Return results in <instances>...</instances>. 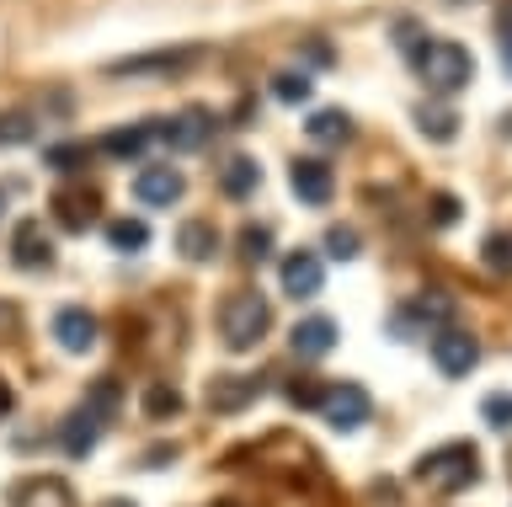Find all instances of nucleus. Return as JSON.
<instances>
[{"label": "nucleus", "instance_id": "25", "mask_svg": "<svg viewBox=\"0 0 512 507\" xmlns=\"http://www.w3.org/2000/svg\"><path fill=\"white\" fill-rule=\"evenodd\" d=\"M416 123H422V134L427 139H438V145H448V139H454V107H422V113H416Z\"/></svg>", "mask_w": 512, "mask_h": 507}, {"label": "nucleus", "instance_id": "19", "mask_svg": "<svg viewBox=\"0 0 512 507\" xmlns=\"http://www.w3.org/2000/svg\"><path fill=\"white\" fill-rule=\"evenodd\" d=\"M219 187H224V198H251L262 187V166L251 155H235V161L219 166Z\"/></svg>", "mask_w": 512, "mask_h": 507}, {"label": "nucleus", "instance_id": "20", "mask_svg": "<svg viewBox=\"0 0 512 507\" xmlns=\"http://www.w3.org/2000/svg\"><path fill=\"white\" fill-rule=\"evenodd\" d=\"M150 139H155V123H128V129L102 134V150H107V155H118V161H139Z\"/></svg>", "mask_w": 512, "mask_h": 507}, {"label": "nucleus", "instance_id": "17", "mask_svg": "<svg viewBox=\"0 0 512 507\" xmlns=\"http://www.w3.org/2000/svg\"><path fill=\"white\" fill-rule=\"evenodd\" d=\"M198 59V49H160V54H139V59H118L107 65V75H150V70H182Z\"/></svg>", "mask_w": 512, "mask_h": 507}, {"label": "nucleus", "instance_id": "34", "mask_svg": "<svg viewBox=\"0 0 512 507\" xmlns=\"http://www.w3.org/2000/svg\"><path fill=\"white\" fill-rule=\"evenodd\" d=\"M432 219H438V225H454V219H459V198L438 193V198H432Z\"/></svg>", "mask_w": 512, "mask_h": 507}, {"label": "nucleus", "instance_id": "9", "mask_svg": "<svg viewBox=\"0 0 512 507\" xmlns=\"http://www.w3.org/2000/svg\"><path fill=\"white\" fill-rule=\"evenodd\" d=\"M182 193H187V177L176 166H144L134 177V198L144 203V209H171Z\"/></svg>", "mask_w": 512, "mask_h": 507}, {"label": "nucleus", "instance_id": "26", "mask_svg": "<svg viewBox=\"0 0 512 507\" xmlns=\"http://www.w3.org/2000/svg\"><path fill=\"white\" fill-rule=\"evenodd\" d=\"M118 401H123V390H118V379H112V374H102V379L86 390V411H96V417H112V411H118Z\"/></svg>", "mask_w": 512, "mask_h": 507}, {"label": "nucleus", "instance_id": "36", "mask_svg": "<svg viewBox=\"0 0 512 507\" xmlns=\"http://www.w3.org/2000/svg\"><path fill=\"white\" fill-rule=\"evenodd\" d=\"M11 401H16V395H11V385H6V379H0V417L11 411Z\"/></svg>", "mask_w": 512, "mask_h": 507}, {"label": "nucleus", "instance_id": "13", "mask_svg": "<svg viewBox=\"0 0 512 507\" xmlns=\"http://www.w3.org/2000/svg\"><path fill=\"white\" fill-rule=\"evenodd\" d=\"M11 507H75V491L64 486L59 475H27V481L11 491Z\"/></svg>", "mask_w": 512, "mask_h": 507}, {"label": "nucleus", "instance_id": "29", "mask_svg": "<svg viewBox=\"0 0 512 507\" xmlns=\"http://www.w3.org/2000/svg\"><path fill=\"white\" fill-rule=\"evenodd\" d=\"M480 417H486L496 433H507V427H512V395H507V390L486 395V401H480Z\"/></svg>", "mask_w": 512, "mask_h": 507}, {"label": "nucleus", "instance_id": "23", "mask_svg": "<svg viewBox=\"0 0 512 507\" xmlns=\"http://www.w3.org/2000/svg\"><path fill=\"white\" fill-rule=\"evenodd\" d=\"M144 417L150 422H166V417H176V411H182V390L176 385H166V379H155V385H144Z\"/></svg>", "mask_w": 512, "mask_h": 507}, {"label": "nucleus", "instance_id": "16", "mask_svg": "<svg viewBox=\"0 0 512 507\" xmlns=\"http://www.w3.org/2000/svg\"><path fill=\"white\" fill-rule=\"evenodd\" d=\"M54 219H59V225L70 230V235H80V230H86L91 219H96V193H80V187H59V193H54Z\"/></svg>", "mask_w": 512, "mask_h": 507}, {"label": "nucleus", "instance_id": "15", "mask_svg": "<svg viewBox=\"0 0 512 507\" xmlns=\"http://www.w3.org/2000/svg\"><path fill=\"white\" fill-rule=\"evenodd\" d=\"M96 438H102V417H96V411H86V406L70 411V417H64V427H59V443H64V454H70V459L91 454Z\"/></svg>", "mask_w": 512, "mask_h": 507}, {"label": "nucleus", "instance_id": "10", "mask_svg": "<svg viewBox=\"0 0 512 507\" xmlns=\"http://www.w3.org/2000/svg\"><path fill=\"white\" fill-rule=\"evenodd\" d=\"M288 187H294L299 203H310V209H326L331 193H336V177H331L326 161H310V155H304V161L288 166Z\"/></svg>", "mask_w": 512, "mask_h": 507}, {"label": "nucleus", "instance_id": "2", "mask_svg": "<svg viewBox=\"0 0 512 507\" xmlns=\"http://www.w3.org/2000/svg\"><path fill=\"white\" fill-rule=\"evenodd\" d=\"M416 481L438 497H459L464 486L480 481V449L475 443H443V449L416 459Z\"/></svg>", "mask_w": 512, "mask_h": 507}, {"label": "nucleus", "instance_id": "22", "mask_svg": "<svg viewBox=\"0 0 512 507\" xmlns=\"http://www.w3.org/2000/svg\"><path fill=\"white\" fill-rule=\"evenodd\" d=\"M107 246L123 251V257H134V251L150 246V225H144V219H112V225H107Z\"/></svg>", "mask_w": 512, "mask_h": 507}, {"label": "nucleus", "instance_id": "21", "mask_svg": "<svg viewBox=\"0 0 512 507\" xmlns=\"http://www.w3.org/2000/svg\"><path fill=\"white\" fill-rule=\"evenodd\" d=\"M304 134H310L315 145H347V139H352V118L342 113V107H320V113L304 123Z\"/></svg>", "mask_w": 512, "mask_h": 507}, {"label": "nucleus", "instance_id": "7", "mask_svg": "<svg viewBox=\"0 0 512 507\" xmlns=\"http://www.w3.org/2000/svg\"><path fill=\"white\" fill-rule=\"evenodd\" d=\"M11 262L22 267V273H43V267H54V241H48L43 219H22V225L11 230Z\"/></svg>", "mask_w": 512, "mask_h": 507}, {"label": "nucleus", "instance_id": "37", "mask_svg": "<svg viewBox=\"0 0 512 507\" xmlns=\"http://www.w3.org/2000/svg\"><path fill=\"white\" fill-rule=\"evenodd\" d=\"M102 507H139V502H128V497H107Z\"/></svg>", "mask_w": 512, "mask_h": 507}, {"label": "nucleus", "instance_id": "31", "mask_svg": "<svg viewBox=\"0 0 512 507\" xmlns=\"http://www.w3.org/2000/svg\"><path fill=\"white\" fill-rule=\"evenodd\" d=\"M267 246H272V230L267 225H246V230H240V257H246V262H262Z\"/></svg>", "mask_w": 512, "mask_h": 507}, {"label": "nucleus", "instance_id": "11", "mask_svg": "<svg viewBox=\"0 0 512 507\" xmlns=\"http://www.w3.org/2000/svg\"><path fill=\"white\" fill-rule=\"evenodd\" d=\"M278 278H283V294L288 299H315L320 283H326V267H320L315 251H288L283 267H278Z\"/></svg>", "mask_w": 512, "mask_h": 507}, {"label": "nucleus", "instance_id": "24", "mask_svg": "<svg viewBox=\"0 0 512 507\" xmlns=\"http://www.w3.org/2000/svg\"><path fill=\"white\" fill-rule=\"evenodd\" d=\"M310 91H315V81H310L304 70H278V75H272V97L288 102V107H294V102H310Z\"/></svg>", "mask_w": 512, "mask_h": 507}, {"label": "nucleus", "instance_id": "5", "mask_svg": "<svg viewBox=\"0 0 512 507\" xmlns=\"http://www.w3.org/2000/svg\"><path fill=\"white\" fill-rule=\"evenodd\" d=\"M432 363H438L443 379H464L480 363V342L459 326H443V331H432Z\"/></svg>", "mask_w": 512, "mask_h": 507}, {"label": "nucleus", "instance_id": "1", "mask_svg": "<svg viewBox=\"0 0 512 507\" xmlns=\"http://www.w3.org/2000/svg\"><path fill=\"white\" fill-rule=\"evenodd\" d=\"M411 59H416L422 86L438 91V97H454V91H464L475 81V54L464 49V43H454V38H427Z\"/></svg>", "mask_w": 512, "mask_h": 507}, {"label": "nucleus", "instance_id": "38", "mask_svg": "<svg viewBox=\"0 0 512 507\" xmlns=\"http://www.w3.org/2000/svg\"><path fill=\"white\" fill-rule=\"evenodd\" d=\"M214 507H240V502H214Z\"/></svg>", "mask_w": 512, "mask_h": 507}, {"label": "nucleus", "instance_id": "27", "mask_svg": "<svg viewBox=\"0 0 512 507\" xmlns=\"http://www.w3.org/2000/svg\"><path fill=\"white\" fill-rule=\"evenodd\" d=\"M32 134H38V129H32V118H27V113H0V150L27 145Z\"/></svg>", "mask_w": 512, "mask_h": 507}, {"label": "nucleus", "instance_id": "35", "mask_svg": "<svg viewBox=\"0 0 512 507\" xmlns=\"http://www.w3.org/2000/svg\"><path fill=\"white\" fill-rule=\"evenodd\" d=\"M502 65L512 75V6H507V17H502Z\"/></svg>", "mask_w": 512, "mask_h": 507}, {"label": "nucleus", "instance_id": "28", "mask_svg": "<svg viewBox=\"0 0 512 507\" xmlns=\"http://www.w3.org/2000/svg\"><path fill=\"white\" fill-rule=\"evenodd\" d=\"M358 246H363V235L352 230V225H331L326 230V251H331L336 262H352V257H358Z\"/></svg>", "mask_w": 512, "mask_h": 507}, {"label": "nucleus", "instance_id": "12", "mask_svg": "<svg viewBox=\"0 0 512 507\" xmlns=\"http://www.w3.org/2000/svg\"><path fill=\"white\" fill-rule=\"evenodd\" d=\"M54 337H59L64 353H91L96 347V315L80 310V305H64L54 315Z\"/></svg>", "mask_w": 512, "mask_h": 507}, {"label": "nucleus", "instance_id": "30", "mask_svg": "<svg viewBox=\"0 0 512 507\" xmlns=\"http://www.w3.org/2000/svg\"><path fill=\"white\" fill-rule=\"evenodd\" d=\"M43 166H54V171H80V166H86V145H48V150H43Z\"/></svg>", "mask_w": 512, "mask_h": 507}, {"label": "nucleus", "instance_id": "8", "mask_svg": "<svg viewBox=\"0 0 512 507\" xmlns=\"http://www.w3.org/2000/svg\"><path fill=\"white\" fill-rule=\"evenodd\" d=\"M208 129H214V118H208L203 107H187V113H176V118H166V123H155V139H160L166 150L187 155V150H198L203 139H208Z\"/></svg>", "mask_w": 512, "mask_h": 507}, {"label": "nucleus", "instance_id": "4", "mask_svg": "<svg viewBox=\"0 0 512 507\" xmlns=\"http://www.w3.org/2000/svg\"><path fill=\"white\" fill-rule=\"evenodd\" d=\"M320 417H326L336 433H358V427L374 417V401H368L363 385H352V379H342V385L326 390V401H320Z\"/></svg>", "mask_w": 512, "mask_h": 507}, {"label": "nucleus", "instance_id": "33", "mask_svg": "<svg viewBox=\"0 0 512 507\" xmlns=\"http://www.w3.org/2000/svg\"><path fill=\"white\" fill-rule=\"evenodd\" d=\"M288 401H294V406H310V411H320V401H326V390H320V385H310V379H294V385H288Z\"/></svg>", "mask_w": 512, "mask_h": 507}, {"label": "nucleus", "instance_id": "6", "mask_svg": "<svg viewBox=\"0 0 512 507\" xmlns=\"http://www.w3.org/2000/svg\"><path fill=\"white\" fill-rule=\"evenodd\" d=\"M256 395H262V379L256 374H214L203 390L208 411H219V417H230V411H246Z\"/></svg>", "mask_w": 512, "mask_h": 507}, {"label": "nucleus", "instance_id": "32", "mask_svg": "<svg viewBox=\"0 0 512 507\" xmlns=\"http://www.w3.org/2000/svg\"><path fill=\"white\" fill-rule=\"evenodd\" d=\"M486 267L491 273H512V241L507 235H491L486 241Z\"/></svg>", "mask_w": 512, "mask_h": 507}, {"label": "nucleus", "instance_id": "14", "mask_svg": "<svg viewBox=\"0 0 512 507\" xmlns=\"http://www.w3.org/2000/svg\"><path fill=\"white\" fill-rule=\"evenodd\" d=\"M336 337H342V326H336L331 315H310V321L294 326V337H288V342H294L299 358H326L336 347Z\"/></svg>", "mask_w": 512, "mask_h": 507}, {"label": "nucleus", "instance_id": "39", "mask_svg": "<svg viewBox=\"0 0 512 507\" xmlns=\"http://www.w3.org/2000/svg\"><path fill=\"white\" fill-rule=\"evenodd\" d=\"M0 209H6V193H0Z\"/></svg>", "mask_w": 512, "mask_h": 507}, {"label": "nucleus", "instance_id": "3", "mask_svg": "<svg viewBox=\"0 0 512 507\" xmlns=\"http://www.w3.org/2000/svg\"><path fill=\"white\" fill-rule=\"evenodd\" d=\"M267 326H272V310L256 289H235L219 305V337H224L230 353H251V347L267 337Z\"/></svg>", "mask_w": 512, "mask_h": 507}, {"label": "nucleus", "instance_id": "18", "mask_svg": "<svg viewBox=\"0 0 512 507\" xmlns=\"http://www.w3.org/2000/svg\"><path fill=\"white\" fill-rule=\"evenodd\" d=\"M176 251H182L187 262H214V251H219V230L208 225V219H187V225L176 230Z\"/></svg>", "mask_w": 512, "mask_h": 507}]
</instances>
